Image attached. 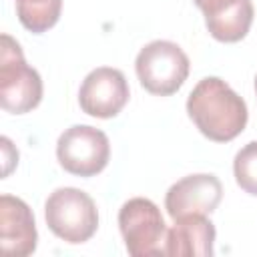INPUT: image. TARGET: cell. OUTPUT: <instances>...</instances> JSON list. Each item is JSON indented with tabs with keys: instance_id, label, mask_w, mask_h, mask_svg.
<instances>
[{
	"instance_id": "obj_12",
	"label": "cell",
	"mask_w": 257,
	"mask_h": 257,
	"mask_svg": "<svg viewBox=\"0 0 257 257\" xmlns=\"http://www.w3.org/2000/svg\"><path fill=\"white\" fill-rule=\"evenodd\" d=\"M62 10V0H16V14L20 24L34 32L42 34L52 28Z\"/></svg>"
},
{
	"instance_id": "obj_13",
	"label": "cell",
	"mask_w": 257,
	"mask_h": 257,
	"mask_svg": "<svg viewBox=\"0 0 257 257\" xmlns=\"http://www.w3.org/2000/svg\"><path fill=\"white\" fill-rule=\"evenodd\" d=\"M233 175L237 185L249 193L257 197V141L247 143L233 161Z\"/></svg>"
},
{
	"instance_id": "obj_5",
	"label": "cell",
	"mask_w": 257,
	"mask_h": 257,
	"mask_svg": "<svg viewBox=\"0 0 257 257\" xmlns=\"http://www.w3.org/2000/svg\"><path fill=\"white\" fill-rule=\"evenodd\" d=\"M118 227L133 257L165 255L167 225L161 209L145 197L128 199L118 211Z\"/></svg>"
},
{
	"instance_id": "obj_4",
	"label": "cell",
	"mask_w": 257,
	"mask_h": 257,
	"mask_svg": "<svg viewBox=\"0 0 257 257\" xmlns=\"http://www.w3.org/2000/svg\"><path fill=\"white\" fill-rule=\"evenodd\" d=\"M135 68L145 90L157 96H169L187 80L189 56L171 40H153L137 54Z\"/></svg>"
},
{
	"instance_id": "obj_3",
	"label": "cell",
	"mask_w": 257,
	"mask_h": 257,
	"mask_svg": "<svg viewBox=\"0 0 257 257\" xmlns=\"http://www.w3.org/2000/svg\"><path fill=\"white\" fill-rule=\"evenodd\" d=\"M48 229L66 243L88 241L98 227V211L90 195L74 187H60L44 203Z\"/></svg>"
},
{
	"instance_id": "obj_8",
	"label": "cell",
	"mask_w": 257,
	"mask_h": 257,
	"mask_svg": "<svg viewBox=\"0 0 257 257\" xmlns=\"http://www.w3.org/2000/svg\"><path fill=\"white\" fill-rule=\"evenodd\" d=\"M223 197L221 181L211 173L183 177L165 195V209L173 219L187 215H209Z\"/></svg>"
},
{
	"instance_id": "obj_14",
	"label": "cell",
	"mask_w": 257,
	"mask_h": 257,
	"mask_svg": "<svg viewBox=\"0 0 257 257\" xmlns=\"http://www.w3.org/2000/svg\"><path fill=\"white\" fill-rule=\"evenodd\" d=\"M2 151H4V177H8L12 167L18 163V151L12 147L8 137H2Z\"/></svg>"
},
{
	"instance_id": "obj_15",
	"label": "cell",
	"mask_w": 257,
	"mask_h": 257,
	"mask_svg": "<svg viewBox=\"0 0 257 257\" xmlns=\"http://www.w3.org/2000/svg\"><path fill=\"white\" fill-rule=\"evenodd\" d=\"M231 2H235V0H195V4L201 8V12H203L205 16L217 14L219 10H223L225 6H229Z\"/></svg>"
},
{
	"instance_id": "obj_2",
	"label": "cell",
	"mask_w": 257,
	"mask_h": 257,
	"mask_svg": "<svg viewBox=\"0 0 257 257\" xmlns=\"http://www.w3.org/2000/svg\"><path fill=\"white\" fill-rule=\"evenodd\" d=\"M42 100V78L28 66L20 44L2 34L0 44V104L12 114H24Z\"/></svg>"
},
{
	"instance_id": "obj_9",
	"label": "cell",
	"mask_w": 257,
	"mask_h": 257,
	"mask_svg": "<svg viewBox=\"0 0 257 257\" xmlns=\"http://www.w3.org/2000/svg\"><path fill=\"white\" fill-rule=\"evenodd\" d=\"M38 241L36 223L30 207L14 197H0V245L10 257H26L34 253Z\"/></svg>"
},
{
	"instance_id": "obj_11",
	"label": "cell",
	"mask_w": 257,
	"mask_h": 257,
	"mask_svg": "<svg viewBox=\"0 0 257 257\" xmlns=\"http://www.w3.org/2000/svg\"><path fill=\"white\" fill-rule=\"evenodd\" d=\"M253 22V2L235 0L213 16H205L209 34L219 42H237L247 36Z\"/></svg>"
},
{
	"instance_id": "obj_6",
	"label": "cell",
	"mask_w": 257,
	"mask_h": 257,
	"mask_svg": "<svg viewBox=\"0 0 257 257\" xmlns=\"http://www.w3.org/2000/svg\"><path fill=\"white\" fill-rule=\"evenodd\" d=\"M56 157L64 171L78 177H92L108 165L110 143L100 128L74 124L58 137Z\"/></svg>"
},
{
	"instance_id": "obj_1",
	"label": "cell",
	"mask_w": 257,
	"mask_h": 257,
	"mask_svg": "<svg viewBox=\"0 0 257 257\" xmlns=\"http://www.w3.org/2000/svg\"><path fill=\"white\" fill-rule=\"evenodd\" d=\"M187 112L201 135L215 143H227L241 135L249 116L245 100L217 76L195 84L187 98Z\"/></svg>"
},
{
	"instance_id": "obj_10",
	"label": "cell",
	"mask_w": 257,
	"mask_h": 257,
	"mask_svg": "<svg viewBox=\"0 0 257 257\" xmlns=\"http://www.w3.org/2000/svg\"><path fill=\"white\" fill-rule=\"evenodd\" d=\"M215 227L207 215H187L175 219L167 231L165 255L169 257H209L213 255Z\"/></svg>"
},
{
	"instance_id": "obj_16",
	"label": "cell",
	"mask_w": 257,
	"mask_h": 257,
	"mask_svg": "<svg viewBox=\"0 0 257 257\" xmlns=\"http://www.w3.org/2000/svg\"><path fill=\"white\" fill-rule=\"evenodd\" d=\"M255 92H257V76H255Z\"/></svg>"
},
{
	"instance_id": "obj_7",
	"label": "cell",
	"mask_w": 257,
	"mask_h": 257,
	"mask_svg": "<svg viewBox=\"0 0 257 257\" xmlns=\"http://www.w3.org/2000/svg\"><path fill=\"white\" fill-rule=\"evenodd\" d=\"M128 82L118 68L98 66L86 74L78 90L80 108L96 118L116 116L128 102Z\"/></svg>"
}]
</instances>
